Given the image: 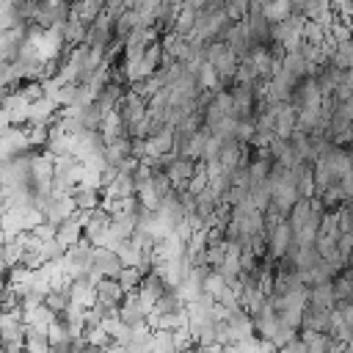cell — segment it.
I'll use <instances>...</instances> for the list:
<instances>
[{
    "mask_svg": "<svg viewBox=\"0 0 353 353\" xmlns=\"http://www.w3.org/2000/svg\"><path fill=\"white\" fill-rule=\"evenodd\" d=\"M121 259L116 254V248H105V245H94V268L88 273V279L94 284H99L102 279H119L121 273Z\"/></svg>",
    "mask_w": 353,
    "mask_h": 353,
    "instance_id": "6da1fadb",
    "label": "cell"
},
{
    "mask_svg": "<svg viewBox=\"0 0 353 353\" xmlns=\"http://www.w3.org/2000/svg\"><path fill=\"white\" fill-rule=\"evenodd\" d=\"M251 317H254L256 336H262V339H273V336H276V331H279V312H276V306H273L270 298H268V303H265L262 309H256Z\"/></svg>",
    "mask_w": 353,
    "mask_h": 353,
    "instance_id": "8992f818",
    "label": "cell"
},
{
    "mask_svg": "<svg viewBox=\"0 0 353 353\" xmlns=\"http://www.w3.org/2000/svg\"><path fill=\"white\" fill-rule=\"evenodd\" d=\"M325 353H347V342H342V339H336V336H331V334H328Z\"/></svg>",
    "mask_w": 353,
    "mask_h": 353,
    "instance_id": "d4e9b609",
    "label": "cell"
},
{
    "mask_svg": "<svg viewBox=\"0 0 353 353\" xmlns=\"http://www.w3.org/2000/svg\"><path fill=\"white\" fill-rule=\"evenodd\" d=\"M199 17H201V11L199 8H193L190 3H182V8H179V14H176V19H174V25H171V33H179V36H193V30H196V25H199Z\"/></svg>",
    "mask_w": 353,
    "mask_h": 353,
    "instance_id": "8fae6325",
    "label": "cell"
},
{
    "mask_svg": "<svg viewBox=\"0 0 353 353\" xmlns=\"http://www.w3.org/2000/svg\"><path fill=\"white\" fill-rule=\"evenodd\" d=\"M336 243H339L336 237H328V234H320V237H317V243H314V248L320 251V256H323V259H331V256L336 254Z\"/></svg>",
    "mask_w": 353,
    "mask_h": 353,
    "instance_id": "7402d4cb",
    "label": "cell"
},
{
    "mask_svg": "<svg viewBox=\"0 0 353 353\" xmlns=\"http://www.w3.org/2000/svg\"><path fill=\"white\" fill-rule=\"evenodd\" d=\"M339 185H342V190H345V199L350 201V199H353V171H350V174H345V176L339 179Z\"/></svg>",
    "mask_w": 353,
    "mask_h": 353,
    "instance_id": "484cf974",
    "label": "cell"
},
{
    "mask_svg": "<svg viewBox=\"0 0 353 353\" xmlns=\"http://www.w3.org/2000/svg\"><path fill=\"white\" fill-rule=\"evenodd\" d=\"M143 270L141 268H132V265H124L121 273H119V284L124 287V292H138L141 284H143Z\"/></svg>",
    "mask_w": 353,
    "mask_h": 353,
    "instance_id": "e0dca14e",
    "label": "cell"
},
{
    "mask_svg": "<svg viewBox=\"0 0 353 353\" xmlns=\"http://www.w3.org/2000/svg\"><path fill=\"white\" fill-rule=\"evenodd\" d=\"M85 237V226H83V221L74 215V218H69V221H63L61 226H58V234H55V240L69 251V248H74L80 240Z\"/></svg>",
    "mask_w": 353,
    "mask_h": 353,
    "instance_id": "30bf717a",
    "label": "cell"
},
{
    "mask_svg": "<svg viewBox=\"0 0 353 353\" xmlns=\"http://www.w3.org/2000/svg\"><path fill=\"white\" fill-rule=\"evenodd\" d=\"M309 215H312V199H306V196H301L298 201H295V207L290 210V226H292V232L298 234L303 226H306V221H309Z\"/></svg>",
    "mask_w": 353,
    "mask_h": 353,
    "instance_id": "5bb4252c",
    "label": "cell"
},
{
    "mask_svg": "<svg viewBox=\"0 0 353 353\" xmlns=\"http://www.w3.org/2000/svg\"><path fill=\"white\" fill-rule=\"evenodd\" d=\"M331 284H334L336 301H353V268L339 270V273L331 279Z\"/></svg>",
    "mask_w": 353,
    "mask_h": 353,
    "instance_id": "9a60e30c",
    "label": "cell"
},
{
    "mask_svg": "<svg viewBox=\"0 0 353 353\" xmlns=\"http://www.w3.org/2000/svg\"><path fill=\"white\" fill-rule=\"evenodd\" d=\"M309 303H312V306H320V309H334V306H336L334 284H331V281H323V284L309 287Z\"/></svg>",
    "mask_w": 353,
    "mask_h": 353,
    "instance_id": "4fadbf2b",
    "label": "cell"
},
{
    "mask_svg": "<svg viewBox=\"0 0 353 353\" xmlns=\"http://www.w3.org/2000/svg\"><path fill=\"white\" fill-rule=\"evenodd\" d=\"M254 3H259V6H268V3H273V0H254Z\"/></svg>",
    "mask_w": 353,
    "mask_h": 353,
    "instance_id": "83f0119b",
    "label": "cell"
},
{
    "mask_svg": "<svg viewBox=\"0 0 353 353\" xmlns=\"http://www.w3.org/2000/svg\"><path fill=\"white\" fill-rule=\"evenodd\" d=\"M320 201H323V207H325V212H336L347 199H345V190H342V185L339 182H334L331 188H325L323 193H320Z\"/></svg>",
    "mask_w": 353,
    "mask_h": 353,
    "instance_id": "ac0fdd59",
    "label": "cell"
},
{
    "mask_svg": "<svg viewBox=\"0 0 353 353\" xmlns=\"http://www.w3.org/2000/svg\"><path fill=\"white\" fill-rule=\"evenodd\" d=\"M334 276H336V268L331 265V259H320V262L314 265L312 276H309V287H314V284H323V281H331Z\"/></svg>",
    "mask_w": 353,
    "mask_h": 353,
    "instance_id": "ffe728a7",
    "label": "cell"
},
{
    "mask_svg": "<svg viewBox=\"0 0 353 353\" xmlns=\"http://www.w3.org/2000/svg\"><path fill=\"white\" fill-rule=\"evenodd\" d=\"M69 295H72V303H77V306H83V309H91V306L97 303V284H94L88 276H80V279L72 281Z\"/></svg>",
    "mask_w": 353,
    "mask_h": 353,
    "instance_id": "ba28073f",
    "label": "cell"
},
{
    "mask_svg": "<svg viewBox=\"0 0 353 353\" xmlns=\"http://www.w3.org/2000/svg\"><path fill=\"white\" fill-rule=\"evenodd\" d=\"M210 3H212V6H223L226 0H210Z\"/></svg>",
    "mask_w": 353,
    "mask_h": 353,
    "instance_id": "4316f807",
    "label": "cell"
},
{
    "mask_svg": "<svg viewBox=\"0 0 353 353\" xmlns=\"http://www.w3.org/2000/svg\"><path fill=\"white\" fill-rule=\"evenodd\" d=\"M292 240H295V232H292L290 221L276 223V226L268 232V256L279 262V259L287 254V248H290V243H292Z\"/></svg>",
    "mask_w": 353,
    "mask_h": 353,
    "instance_id": "277c9868",
    "label": "cell"
},
{
    "mask_svg": "<svg viewBox=\"0 0 353 353\" xmlns=\"http://www.w3.org/2000/svg\"><path fill=\"white\" fill-rule=\"evenodd\" d=\"M336 251L345 256V262L350 259L353 254V234H339V243H336Z\"/></svg>",
    "mask_w": 353,
    "mask_h": 353,
    "instance_id": "603a6c76",
    "label": "cell"
},
{
    "mask_svg": "<svg viewBox=\"0 0 353 353\" xmlns=\"http://www.w3.org/2000/svg\"><path fill=\"white\" fill-rule=\"evenodd\" d=\"M119 317H121L127 325H132V328L149 323V312H146V306H143V301H141L138 292H127V295H124V301H121V306H119Z\"/></svg>",
    "mask_w": 353,
    "mask_h": 353,
    "instance_id": "5b68a950",
    "label": "cell"
},
{
    "mask_svg": "<svg viewBox=\"0 0 353 353\" xmlns=\"http://www.w3.org/2000/svg\"><path fill=\"white\" fill-rule=\"evenodd\" d=\"M226 287H229V281L223 279V273H221V270H210V273L204 276V292H207V295H212L215 301L223 295V290H226Z\"/></svg>",
    "mask_w": 353,
    "mask_h": 353,
    "instance_id": "d6986e66",
    "label": "cell"
},
{
    "mask_svg": "<svg viewBox=\"0 0 353 353\" xmlns=\"http://www.w3.org/2000/svg\"><path fill=\"white\" fill-rule=\"evenodd\" d=\"M290 102L298 110H323V88L317 83V77H303L298 80V85L290 94Z\"/></svg>",
    "mask_w": 353,
    "mask_h": 353,
    "instance_id": "7a4b0ae2",
    "label": "cell"
},
{
    "mask_svg": "<svg viewBox=\"0 0 353 353\" xmlns=\"http://www.w3.org/2000/svg\"><path fill=\"white\" fill-rule=\"evenodd\" d=\"M196 160H188V157H176L168 168H165V174L171 176V182H174V188L176 190H182V188H188V182L193 179V174H196Z\"/></svg>",
    "mask_w": 353,
    "mask_h": 353,
    "instance_id": "9c48e42d",
    "label": "cell"
},
{
    "mask_svg": "<svg viewBox=\"0 0 353 353\" xmlns=\"http://www.w3.org/2000/svg\"><path fill=\"white\" fill-rule=\"evenodd\" d=\"M168 290H171V287H168V281H165L157 270H152V273H146V276H143V284H141L138 295H141V301H143V306H146V312H149V314L154 312V303H157Z\"/></svg>",
    "mask_w": 353,
    "mask_h": 353,
    "instance_id": "3957f363",
    "label": "cell"
},
{
    "mask_svg": "<svg viewBox=\"0 0 353 353\" xmlns=\"http://www.w3.org/2000/svg\"><path fill=\"white\" fill-rule=\"evenodd\" d=\"M72 196L77 201V210H97L102 204V188L94 185H77Z\"/></svg>",
    "mask_w": 353,
    "mask_h": 353,
    "instance_id": "7c38bea8",
    "label": "cell"
},
{
    "mask_svg": "<svg viewBox=\"0 0 353 353\" xmlns=\"http://www.w3.org/2000/svg\"><path fill=\"white\" fill-rule=\"evenodd\" d=\"M295 127H298V108L290 99L276 102V135L290 138Z\"/></svg>",
    "mask_w": 353,
    "mask_h": 353,
    "instance_id": "52a82bcc",
    "label": "cell"
},
{
    "mask_svg": "<svg viewBox=\"0 0 353 353\" xmlns=\"http://www.w3.org/2000/svg\"><path fill=\"white\" fill-rule=\"evenodd\" d=\"M276 353H306V342H303V336L298 334L292 342H287L284 347H279Z\"/></svg>",
    "mask_w": 353,
    "mask_h": 353,
    "instance_id": "cb8c5ba5",
    "label": "cell"
},
{
    "mask_svg": "<svg viewBox=\"0 0 353 353\" xmlns=\"http://www.w3.org/2000/svg\"><path fill=\"white\" fill-rule=\"evenodd\" d=\"M336 221H339V232L342 234H353V210H350L347 201L336 210Z\"/></svg>",
    "mask_w": 353,
    "mask_h": 353,
    "instance_id": "44dd1931",
    "label": "cell"
},
{
    "mask_svg": "<svg viewBox=\"0 0 353 353\" xmlns=\"http://www.w3.org/2000/svg\"><path fill=\"white\" fill-rule=\"evenodd\" d=\"M328 36H331V28L328 25H323L320 19H306V25H303V41L323 47L328 41Z\"/></svg>",
    "mask_w": 353,
    "mask_h": 353,
    "instance_id": "2e32d148",
    "label": "cell"
}]
</instances>
